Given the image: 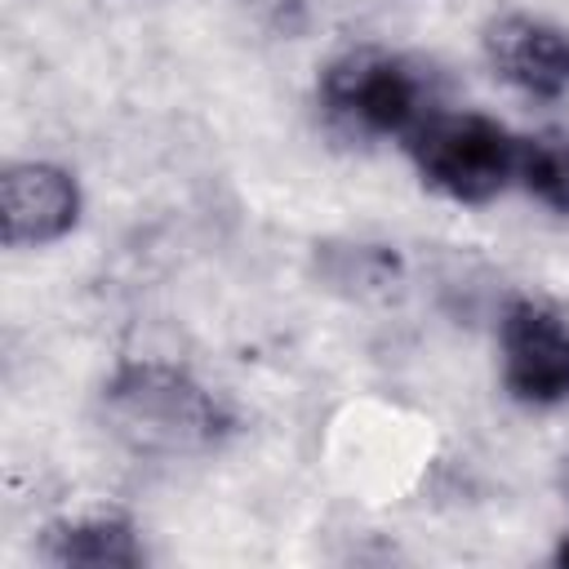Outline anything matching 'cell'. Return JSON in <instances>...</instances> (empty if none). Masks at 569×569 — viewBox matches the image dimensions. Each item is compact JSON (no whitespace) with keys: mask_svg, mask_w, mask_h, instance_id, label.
I'll list each match as a JSON object with an SVG mask.
<instances>
[{"mask_svg":"<svg viewBox=\"0 0 569 569\" xmlns=\"http://www.w3.org/2000/svg\"><path fill=\"white\" fill-rule=\"evenodd\" d=\"M502 387L533 409L569 400V320L533 298H516L498 320Z\"/></svg>","mask_w":569,"mask_h":569,"instance_id":"obj_4","label":"cell"},{"mask_svg":"<svg viewBox=\"0 0 569 569\" xmlns=\"http://www.w3.org/2000/svg\"><path fill=\"white\" fill-rule=\"evenodd\" d=\"M556 565H569V533H565L560 547H556Z\"/></svg>","mask_w":569,"mask_h":569,"instance_id":"obj_10","label":"cell"},{"mask_svg":"<svg viewBox=\"0 0 569 569\" xmlns=\"http://www.w3.org/2000/svg\"><path fill=\"white\" fill-rule=\"evenodd\" d=\"M516 178L538 204H547L551 213L569 218V138H560V133L525 138Z\"/></svg>","mask_w":569,"mask_h":569,"instance_id":"obj_8","label":"cell"},{"mask_svg":"<svg viewBox=\"0 0 569 569\" xmlns=\"http://www.w3.org/2000/svg\"><path fill=\"white\" fill-rule=\"evenodd\" d=\"M320 107L360 138H409L427 116V80L387 49H347L320 71Z\"/></svg>","mask_w":569,"mask_h":569,"instance_id":"obj_3","label":"cell"},{"mask_svg":"<svg viewBox=\"0 0 569 569\" xmlns=\"http://www.w3.org/2000/svg\"><path fill=\"white\" fill-rule=\"evenodd\" d=\"M422 182L458 204H485L516 178L520 138L480 111H431L405 138Z\"/></svg>","mask_w":569,"mask_h":569,"instance_id":"obj_2","label":"cell"},{"mask_svg":"<svg viewBox=\"0 0 569 569\" xmlns=\"http://www.w3.org/2000/svg\"><path fill=\"white\" fill-rule=\"evenodd\" d=\"M80 218V187L62 164L49 160H22L9 164L0 178V222L4 244H53L62 240Z\"/></svg>","mask_w":569,"mask_h":569,"instance_id":"obj_5","label":"cell"},{"mask_svg":"<svg viewBox=\"0 0 569 569\" xmlns=\"http://www.w3.org/2000/svg\"><path fill=\"white\" fill-rule=\"evenodd\" d=\"M44 556L53 565H142V542L138 529L116 516V511H89V516H71L44 529Z\"/></svg>","mask_w":569,"mask_h":569,"instance_id":"obj_7","label":"cell"},{"mask_svg":"<svg viewBox=\"0 0 569 569\" xmlns=\"http://www.w3.org/2000/svg\"><path fill=\"white\" fill-rule=\"evenodd\" d=\"M485 58L489 67L520 93L529 98H565L569 93V31L529 18V13H507L485 27Z\"/></svg>","mask_w":569,"mask_h":569,"instance_id":"obj_6","label":"cell"},{"mask_svg":"<svg viewBox=\"0 0 569 569\" xmlns=\"http://www.w3.org/2000/svg\"><path fill=\"white\" fill-rule=\"evenodd\" d=\"M329 280L333 284H351L356 280V293H369V289H387L396 280V253L382 249V244H351V249H338L333 262H329Z\"/></svg>","mask_w":569,"mask_h":569,"instance_id":"obj_9","label":"cell"},{"mask_svg":"<svg viewBox=\"0 0 569 569\" xmlns=\"http://www.w3.org/2000/svg\"><path fill=\"white\" fill-rule=\"evenodd\" d=\"M102 418L120 445L156 458L204 453L231 431L218 396L160 360L120 365L102 387Z\"/></svg>","mask_w":569,"mask_h":569,"instance_id":"obj_1","label":"cell"}]
</instances>
